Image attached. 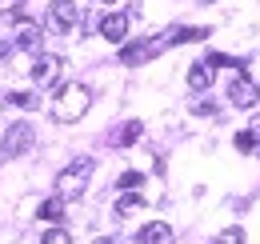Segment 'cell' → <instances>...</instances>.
<instances>
[{"label": "cell", "mask_w": 260, "mask_h": 244, "mask_svg": "<svg viewBox=\"0 0 260 244\" xmlns=\"http://www.w3.org/2000/svg\"><path fill=\"white\" fill-rule=\"evenodd\" d=\"M88 104H92V92L84 88V84H64L60 96H56V104H52V116L60 124H76L88 112Z\"/></svg>", "instance_id": "obj_1"}, {"label": "cell", "mask_w": 260, "mask_h": 244, "mask_svg": "<svg viewBox=\"0 0 260 244\" xmlns=\"http://www.w3.org/2000/svg\"><path fill=\"white\" fill-rule=\"evenodd\" d=\"M88 180H92V160L84 156V160L68 164L64 172L56 176V196H60V200H76V196L88 188Z\"/></svg>", "instance_id": "obj_2"}, {"label": "cell", "mask_w": 260, "mask_h": 244, "mask_svg": "<svg viewBox=\"0 0 260 244\" xmlns=\"http://www.w3.org/2000/svg\"><path fill=\"white\" fill-rule=\"evenodd\" d=\"M32 144H36V128H32L28 120H16L8 132H4V140H0V164H4V160H16V156H24Z\"/></svg>", "instance_id": "obj_3"}, {"label": "cell", "mask_w": 260, "mask_h": 244, "mask_svg": "<svg viewBox=\"0 0 260 244\" xmlns=\"http://www.w3.org/2000/svg\"><path fill=\"white\" fill-rule=\"evenodd\" d=\"M76 24H80L76 0H52V4H48V28L52 32H72Z\"/></svg>", "instance_id": "obj_4"}, {"label": "cell", "mask_w": 260, "mask_h": 244, "mask_svg": "<svg viewBox=\"0 0 260 244\" xmlns=\"http://www.w3.org/2000/svg\"><path fill=\"white\" fill-rule=\"evenodd\" d=\"M228 100H232L236 108H256V100H260V84L252 80V76L236 72V80L228 84Z\"/></svg>", "instance_id": "obj_5"}, {"label": "cell", "mask_w": 260, "mask_h": 244, "mask_svg": "<svg viewBox=\"0 0 260 244\" xmlns=\"http://www.w3.org/2000/svg\"><path fill=\"white\" fill-rule=\"evenodd\" d=\"M40 44H44V32L36 28L32 20H16V28H12V48H20V52H40Z\"/></svg>", "instance_id": "obj_6"}, {"label": "cell", "mask_w": 260, "mask_h": 244, "mask_svg": "<svg viewBox=\"0 0 260 244\" xmlns=\"http://www.w3.org/2000/svg\"><path fill=\"white\" fill-rule=\"evenodd\" d=\"M60 72H64V60H60V56H40L36 68H32V80L40 88H56V84H60Z\"/></svg>", "instance_id": "obj_7"}, {"label": "cell", "mask_w": 260, "mask_h": 244, "mask_svg": "<svg viewBox=\"0 0 260 244\" xmlns=\"http://www.w3.org/2000/svg\"><path fill=\"white\" fill-rule=\"evenodd\" d=\"M160 48H168V40H140V44H128L124 52H120V64H140V60H152Z\"/></svg>", "instance_id": "obj_8"}, {"label": "cell", "mask_w": 260, "mask_h": 244, "mask_svg": "<svg viewBox=\"0 0 260 244\" xmlns=\"http://www.w3.org/2000/svg\"><path fill=\"white\" fill-rule=\"evenodd\" d=\"M100 36H104L108 44H120V40L128 36V16H124V12H108V16L100 20Z\"/></svg>", "instance_id": "obj_9"}, {"label": "cell", "mask_w": 260, "mask_h": 244, "mask_svg": "<svg viewBox=\"0 0 260 244\" xmlns=\"http://www.w3.org/2000/svg\"><path fill=\"white\" fill-rule=\"evenodd\" d=\"M140 244H172V224H164V220H148L144 228H140Z\"/></svg>", "instance_id": "obj_10"}, {"label": "cell", "mask_w": 260, "mask_h": 244, "mask_svg": "<svg viewBox=\"0 0 260 244\" xmlns=\"http://www.w3.org/2000/svg\"><path fill=\"white\" fill-rule=\"evenodd\" d=\"M212 76H216V68H212L208 60L192 64V68H188V88L192 92H208L212 88Z\"/></svg>", "instance_id": "obj_11"}, {"label": "cell", "mask_w": 260, "mask_h": 244, "mask_svg": "<svg viewBox=\"0 0 260 244\" xmlns=\"http://www.w3.org/2000/svg\"><path fill=\"white\" fill-rule=\"evenodd\" d=\"M140 132H144V124H140V120H128V124H120V132L112 136V144H116V148H128V144L140 140Z\"/></svg>", "instance_id": "obj_12"}, {"label": "cell", "mask_w": 260, "mask_h": 244, "mask_svg": "<svg viewBox=\"0 0 260 244\" xmlns=\"http://www.w3.org/2000/svg\"><path fill=\"white\" fill-rule=\"evenodd\" d=\"M208 36V28H168V44H188V40H204Z\"/></svg>", "instance_id": "obj_13"}, {"label": "cell", "mask_w": 260, "mask_h": 244, "mask_svg": "<svg viewBox=\"0 0 260 244\" xmlns=\"http://www.w3.org/2000/svg\"><path fill=\"white\" fill-rule=\"evenodd\" d=\"M36 216H40V220H48V224H56V220L64 216V200H60V196H52V200H44V204L36 208Z\"/></svg>", "instance_id": "obj_14"}, {"label": "cell", "mask_w": 260, "mask_h": 244, "mask_svg": "<svg viewBox=\"0 0 260 244\" xmlns=\"http://www.w3.org/2000/svg\"><path fill=\"white\" fill-rule=\"evenodd\" d=\"M136 208H144V196H140V192H124V196L116 200V216H128V212H136Z\"/></svg>", "instance_id": "obj_15"}, {"label": "cell", "mask_w": 260, "mask_h": 244, "mask_svg": "<svg viewBox=\"0 0 260 244\" xmlns=\"http://www.w3.org/2000/svg\"><path fill=\"white\" fill-rule=\"evenodd\" d=\"M8 104H16V108H24V112H32V108H40V100H36L32 92H8Z\"/></svg>", "instance_id": "obj_16"}, {"label": "cell", "mask_w": 260, "mask_h": 244, "mask_svg": "<svg viewBox=\"0 0 260 244\" xmlns=\"http://www.w3.org/2000/svg\"><path fill=\"white\" fill-rule=\"evenodd\" d=\"M216 244H248V240H244V228L232 224V228H224V232L216 236Z\"/></svg>", "instance_id": "obj_17"}, {"label": "cell", "mask_w": 260, "mask_h": 244, "mask_svg": "<svg viewBox=\"0 0 260 244\" xmlns=\"http://www.w3.org/2000/svg\"><path fill=\"white\" fill-rule=\"evenodd\" d=\"M232 144H236L240 152H252V148H256V136H252V132H236V140H232Z\"/></svg>", "instance_id": "obj_18"}, {"label": "cell", "mask_w": 260, "mask_h": 244, "mask_svg": "<svg viewBox=\"0 0 260 244\" xmlns=\"http://www.w3.org/2000/svg\"><path fill=\"white\" fill-rule=\"evenodd\" d=\"M40 244H72V240H68V232H64V228H48Z\"/></svg>", "instance_id": "obj_19"}, {"label": "cell", "mask_w": 260, "mask_h": 244, "mask_svg": "<svg viewBox=\"0 0 260 244\" xmlns=\"http://www.w3.org/2000/svg\"><path fill=\"white\" fill-rule=\"evenodd\" d=\"M192 112L196 116H212V104L208 100H192Z\"/></svg>", "instance_id": "obj_20"}, {"label": "cell", "mask_w": 260, "mask_h": 244, "mask_svg": "<svg viewBox=\"0 0 260 244\" xmlns=\"http://www.w3.org/2000/svg\"><path fill=\"white\" fill-rule=\"evenodd\" d=\"M136 184H140V172H124L120 176V188H136Z\"/></svg>", "instance_id": "obj_21"}, {"label": "cell", "mask_w": 260, "mask_h": 244, "mask_svg": "<svg viewBox=\"0 0 260 244\" xmlns=\"http://www.w3.org/2000/svg\"><path fill=\"white\" fill-rule=\"evenodd\" d=\"M248 132L256 136V144H260V116H256V120H252V128H248Z\"/></svg>", "instance_id": "obj_22"}, {"label": "cell", "mask_w": 260, "mask_h": 244, "mask_svg": "<svg viewBox=\"0 0 260 244\" xmlns=\"http://www.w3.org/2000/svg\"><path fill=\"white\" fill-rule=\"evenodd\" d=\"M96 244H112V240H96Z\"/></svg>", "instance_id": "obj_23"}, {"label": "cell", "mask_w": 260, "mask_h": 244, "mask_svg": "<svg viewBox=\"0 0 260 244\" xmlns=\"http://www.w3.org/2000/svg\"><path fill=\"white\" fill-rule=\"evenodd\" d=\"M200 4H212V0H200Z\"/></svg>", "instance_id": "obj_24"}, {"label": "cell", "mask_w": 260, "mask_h": 244, "mask_svg": "<svg viewBox=\"0 0 260 244\" xmlns=\"http://www.w3.org/2000/svg\"><path fill=\"white\" fill-rule=\"evenodd\" d=\"M100 4H112V0H100Z\"/></svg>", "instance_id": "obj_25"}]
</instances>
